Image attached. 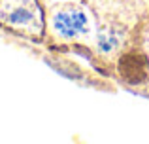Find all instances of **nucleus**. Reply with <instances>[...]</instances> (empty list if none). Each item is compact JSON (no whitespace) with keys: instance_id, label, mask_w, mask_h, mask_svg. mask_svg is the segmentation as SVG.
I'll return each mask as SVG.
<instances>
[{"instance_id":"1","label":"nucleus","mask_w":149,"mask_h":144,"mask_svg":"<svg viewBox=\"0 0 149 144\" xmlns=\"http://www.w3.org/2000/svg\"><path fill=\"white\" fill-rule=\"evenodd\" d=\"M0 21L17 29H40L42 11L36 0H0Z\"/></svg>"},{"instance_id":"2","label":"nucleus","mask_w":149,"mask_h":144,"mask_svg":"<svg viewBox=\"0 0 149 144\" xmlns=\"http://www.w3.org/2000/svg\"><path fill=\"white\" fill-rule=\"evenodd\" d=\"M53 27L61 36L76 38L89 30V19L79 10H64L53 17Z\"/></svg>"},{"instance_id":"3","label":"nucleus","mask_w":149,"mask_h":144,"mask_svg":"<svg viewBox=\"0 0 149 144\" xmlns=\"http://www.w3.org/2000/svg\"><path fill=\"white\" fill-rule=\"evenodd\" d=\"M121 38H123V34H121V30H117L115 27H104V29L98 30V48L102 51H113V49L119 46Z\"/></svg>"}]
</instances>
